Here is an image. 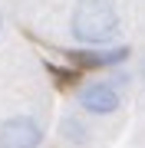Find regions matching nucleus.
<instances>
[{"mask_svg": "<svg viewBox=\"0 0 145 148\" xmlns=\"http://www.w3.org/2000/svg\"><path fill=\"white\" fill-rule=\"evenodd\" d=\"M142 79H145V59H142Z\"/></svg>", "mask_w": 145, "mask_h": 148, "instance_id": "7", "label": "nucleus"}, {"mask_svg": "<svg viewBox=\"0 0 145 148\" xmlns=\"http://www.w3.org/2000/svg\"><path fill=\"white\" fill-rule=\"evenodd\" d=\"M122 30V13L115 0H73L69 36L79 46H112Z\"/></svg>", "mask_w": 145, "mask_h": 148, "instance_id": "1", "label": "nucleus"}, {"mask_svg": "<svg viewBox=\"0 0 145 148\" xmlns=\"http://www.w3.org/2000/svg\"><path fill=\"white\" fill-rule=\"evenodd\" d=\"M0 33H3V10H0Z\"/></svg>", "mask_w": 145, "mask_h": 148, "instance_id": "6", "label": "nucleus"}, {"mask_svg": "<svg viewBox=\"0 0 145 148\" xmlns=\"http://www.w3.org/2000/svg\"><path fill=\"white\" fill-rule=\"evenodd\" d=\"M129 56H132L129 46H79L73 53L76 66H82V69H106V73L109 69H119Z\"/></svg>", "mask_w": 145, "mask_h": 148, "instance_id": "4", "label": "nucleus"}, {"mask_svg": "<svg viewBox=\"0 0 145 148\" xmlns=\"http://www.w3.org/2000/svg\"><path fill=\"white\" fill-rule=\"evenodd\" d=\"M59 138H63L66 145H73V148H86L92 142V128H89V122L79 115V112H66L63 119H59Z\"/></svg>", "mask_w": 145, "mask_h": 148, "instance_id": "5", "label": "nucleus"}, {"mask_svg": "<svg viewBox=\"0 0 145 148\" xmlns=\"http://www.w3.org/2000/svg\"><path fill=\"white\" fill-rule=\"evenodd\" d=\"M76 102H79V109L86 112L92 119H106V115H115L119 109H122V89L109 79H89L82 82L79 89H76Z\"/></svg>", "mask_w": 145, "mask_h": 148, "instance_id": "2", "label": "nucleus"}, {"mask_svg": "<svg viewBox=\"0 0 145 148\" xmlns=\"http://www.w3.org/2000/svg\"><path fill=\"white\" fill-rule=\"evenodd\" d=\"M46 142V125L33 112H13L0 119V148H40Z\"/></svg>", "mask_w": 145, "mask_h": 148, "instance_id": "3", "label": "nucleus"}]
</instances>
